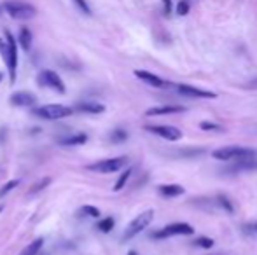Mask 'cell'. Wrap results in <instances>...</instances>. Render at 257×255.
Instances as JSON below:
<instances>
[{"label": "cell", "mask_w": 257, "mask_h": 255, "mask_svg": "<svg viewBox=\"0 0 257 255\" xmlns=\"http://www.w3.org/2000/svg\"><path fill=\"white\" fill-rule=\"evenodd\" d=\"M114 226H116V220H114L112 217H105L102 218V220L98 222V226H96V229L102 232H110L114 229Z\"/></svg>", "instance_id": "603a6c76"}, {"label": "cell", "mask_w": 257, "mask_h": 255, "mask_svg": "<svg viewBox=\"0 0 257 255\" xmlns=\"http://www.w3.org/2000/svg\"><path fill=\"white\" fill-rule=\"evenodd\" d=\"M163 7H165V14L170 16L171 12V0H163Z\"/></svg>", "instance_id": "4dcf8cb0"}, {"label": "cell", "mask_w": 257, "mask_h": 255, "mask_svg": "<svg viewBox=\"0 0 257 255\" xmlns=\"http://www.w3.org/2000/svg\"><path fill=\"white\" fill-rule=\"evenodd\" d=\"M76 108L79 112H84V114H102V112H105V105L98 104V102H77Z\"/></svg>", "instance_id": "2e32d148"}, {"label": "cell", "mask_w": 257, "mask_h": 255, "mask_svg": "<svg viewBox=\"0 0 257 255\" xmlns=\"http://www.w3.org/2000/svg\"><path fill=\"white\" fill-rule=\"evenodd\" d=\"M37 82H39V86L51 88V90L58 91L60 94H65V91H67L65 82L62 80V77L56 72H53V70H42L37 76Z\"/></svg>", "instance_id": "ba28073f"}, {"label": "cell", "mask_w": 257, "mask_h": 255, "mask_svg": "<svg viewBox=\"0 0 257 255\" xmlns=\"http://www.w3.org/2000/svg\"><path fill=\"white\" fill-rule=\"evenodd\" d=\"M135 76H137L140 80H144V82H147L149 86H152V88H166L168 86L166 80H163L161 77L154 76V74L147 72V70H135Z\"/></svg>", "instance_id": "5bb4252c"}, {"label": "cell", "mask_w": 257, "mask_h": 255, "mask_svg": "<svg viewBox=\"0 0 257 255\" xmlns=\"http://www.w3.org/2000/svg\"><path fill=\"white\" fill-rule=\"evenodd\" d=\"M128 164L126 156H121V158H110V159H102L98 162H93L88 166L89 172L93 173H102V175H109V173H116L121 168Z\"/></svg>", "instance_id": "8992f818"}, {"label": "cell", "mask_w": 257, "mask_h": 255, "mask_svg": "<svg viewBox=\"0 0 257 255\" xmlns=\"http://www.w3.org/2000/svg\"><path fill=\"white\" fill-rule=\"evenodd\" d=\"M159 194L165 198H177L182 196L185 192V189L178 184H165V186H159Z\"/></svg>", "instance_id": "e0dca14e"}, {"label": "cell", "mask_w": 257, "mask_h": 255, "mask_svg": "<svg viewBox=\"0 0 257 255\" xmlns=\"http://www.w3.org/2000/svg\"><path fill=\"white\" fill-rule=\"evenodd\" d=\"M217 204L222 208L226 214H234V206H233V201L226 196V194H219L217 196Z\"/></svg>", "instance_id": "ffe728a7"}, {"label": "cell", "mask_w": 257, "mask_h": 255, "mask_svg": "<svg viewBox=\"0 0 257 255\" xmlns=\"http://www.w3.org/2000/svg\"><path fill=\"white\" fill-rule=\"evenodd\" d=\"M74 4H76L77 7H79L81 12L88 14V16H91V7L88 6V2L86 0H74Z\"/></svg>", "instance_id": "f1b7e54d"}, {"label": "cell", "mask_w": 257, "mask_h": 255, "mask_svg": "<svg viewBox=\"0 0 257 255\" xmlns=\"http://www.w3.org/2000/svg\"><path fill=\"white\" fill-rule=\"evenodd\" d=\"M199 128H201L203 131H224V128L222 126H219V124H215V122H208V121H203V122H199Z\"/></svg>", "instance_id": "d4e9b609"}, {"label": "cell", "mask_w": 257, "mask_h": 255, "mask_svg": "<svg viewBox=\"0 0 257 255\" xmlns=\"http://www.w3.org/2000/svg\"><path fill=\"white\" fill-rule=\"evenodd\" d=\"M152 218H154V210H145L142 212L140 215L133 218V220L128 224V228L124 229V234H123V242H128V240H133L135 236H138L142 231L151 226Z\"/></svg>", "instance_id": "277c9868"}, {"label": "cell", "mask_w": 257, "mask_h": 255, "mask_svg": "<svg viewBox=\"0 0 257 255\" xmlns=\"http://www.w3.org/2000/svg\"><path fill=\"white\" fill-rule=\"evenodd\" d=\"M189 9H191V7H189V4L185 2V0H180V2L177 4V14H178V16H185V14L189 12Z\"/></svg>", "instance_id": "f546056e"}, {"label": "cell", "mask_w": 257, "mask_h": 255, "mask_svg": "<svg viewBox=\"0 0 257 255\" xmlns=\"http://www.w3.org/2000/svg\"><path fill=\"white\" fill-rule=\"evenodd\" d=\"M213 255H226V254H213Z\"/></svg>", "instance_id": "e575fe53"}, {"label": "cell", "mask_w": 257, "mask_h": 255, "mask_svg": "<svg viewBox=\"0 0 257 255\" xmlns=\"http://www.w3.org/2000/svg\"><path fill=\"white\" fill-rule=\"evenodd\" d=\"M81 212L88 215V217H93V218H98L100 215H102V214H100L98 208H96V206H91V204H86V206H83V210H81Z\"/></svg>", "instance_id": "4316f807"}, {"label": "cell", "mask_w": 257, "mask_h": 255, "mask_svg": "<svg viewBox=\"0 0 257 255\" xmlns=\"http://www.w3.org/2000/svg\"><path fill=\"white\" fill-rule=\"evenodd\" d=\"M182 112H187V107H182V105H163V107H152L145 112V116L152 118V116H168V114H182Z\"/></svg>", "instance_id": "4fadbf2b"}, {"label": "cell", "mask_w": 257, "mask_h": 255, "mask_svg": "<svg viewBox=\"0 0 257 255\" xmlns=\"http://www.w3.org/2000/svg\"><path fill=\"white\" fill-rule=\"evenodd\" d=\"M35 118L46 119V121H58V119L70 118L74 114L72 107H65V105H44V107H37L32 110Z\"/></svg>", "instance_id": "5b68a950"}, {"label": "cell", "mask_w": 257, "mask_h": 255, "mask_svg": "<svg viewBox=\"0 0 257 255\" xmlns=\"http://www.w3.org/2000/svg\"><path fill=\"white\" fill-rule=\"evenodd\" d=\"M18 184H20V180H11V182H7L6 186H4L2 189H0V198H4L6 194H9L11 190H13L14 187L18 186Z\"/></svg>", "instance_id": "83f0119b"}, {"label": "cell", "mask_w": 257, "mask_h": 255, "mask_svg": "<svg viewBox=\"0 0 257 255\" xmlns=\"http://www.w3.org/2000/svg\"><path fill=\"white\" fill-rule=\"evenodd\" d=\"M2 7L14 20H32L37 14V9L32 4L23 2V0H7V2L2 4Z\"/></svg>", "instance_id": "3957f363"}, {"label": "cell", "mask_w": 257, "mask_h": 255, "mask_svg": "<svg viewBox=\"0 0 257 255\" xmlns=\"http://www.w3.org/2000/svg\"><path fill=\"white\" fill-rule=\"evenodd\" d=\"M131 173H133V168H128V170H124V172L121 173V176L117 178L116 186H114V190H116V192H119V190L126 186V182H128V178L131 176Z\"/></svg>", "instance_id": "44dd1931"}, {"label": "cell", "mask_w": 257, "mask_h": 255, "mask_svg": "<svg viewBox=\"0 0 257 255\" xmlns=\"http://www.w3.org/2000/svg\"><path fill=\"white\" fill-rule=\"evenodd\" d=\"M192 245H194V246H198V248L210 250L213 245H215V242H213L212 238H208V236H199V238H196L194 242H192Z\"/></svg>", "instance_id": "7402d4cb"}, {"label": "cell", "mask_w": 257, "mask_h": 255, "mask_svg": "<svg viewBox=\"0 0 257 255\" xmlns=\"http://www.w3.org/2000/svg\"><path fill=\"white\" fill-rule=\"evenodd\" d=\"M175 90L178 91L184 96H191V98H217L215 93L206 90H199V88L189 86V84H175Z\"/></svg>", "instance_id": "8fae6325"}, {"label": "cell", "mask_w": 257, "mask_h": 255, "mask_svg": "<svg viewBox=\"0 0 257 255\" xmlns=\"http://www.w3.org/2000/svg\"><path fill=\"white\" fill-rule=\"evenodd\" d=\"M9 102L14 107H34L37 104V96L28 93V91H18V93L11 94Z\"/></svg>", "instance_id": "7c38bea8"}, {"label": "cell", "mask_w": 257, "mask_h": 255, "mask_svg": "<svg viewBox=\"0 0 257 255\" xmlns=\"http://www.w3.org/2000/svg\"><path fill=\"white\" fill-rule=\"evenodd\" d=\"M254 228H255V229H254V231H255V232H257V224H255V226H254Z\"/></svg>", "instance_id": "d590c367"}, {"label": "cell", "mask_w": 257, "mask_h": 255, "mask_svg": "<svg viewBox=\"0 0 257 255\" xmlns=\"http://www.w3.org/2000/svg\"><path fill=\"white\" fill-rule=\"evenodd\" d=\"M194 232L191 224H185V222H175V224H168L165 226L163 229L156 231L152 234V238H158V240H163V238H170V236H191Z\"/></svg>", "instance_id": "52a82bcc"}, {"label": "cell", "mask_w": 257, "mask_h": 255, "mask_svg": "<svg viewBox=\"0 0 257 255\" xmlns=\"http://www.w3.org/2000/svg\"><path fill=\"white\" fill-rule=\"evenodd\" d=\"M213 159L217 161H236V159H245V158H257V150L250 147H238V145H231V147H222L212 152Z\"/></svg>", "instance_id": "7a4b0ae2"}, {"label": "cell", "mask_w": 257, "mask_h": 255, "mask_svg": "<svg viewBox=\"0 0 257 255\" xmlns=\"http://www.w3.org/2000/svg\"><path fill=\"white\" fill-rule=\"evenodd\" d=\"M2 10H4V7H2V6H0V14H2Z\"/></svg>", "instance_id": "d6a6232c"}, {"label": "cell", "mask_w": 257, "mask_h": 255, "mask_svg": "<svg viewBox=\"0 0 257 255\" xmlns=\"http://www.w3.org/2000/svg\"><path fill=\"white\" fill-rule=\"evenodd\" d=\"M86 142H88L86 133H72L58 138V145H62V147H77V145H83Z\"/></svg>", "instance_id": "9a60e30c"}, {"label": "cell", "mask_w": 257, "mask_h": 255, "mask_svg": "<svg viewBox=\"0 0 257 255\" xmlns=\"http://www.w3.org/2000/svg\"><path fill=\"white\" fill-rule=\"evenodd\" d=\"M231 164L222 170L224 173H231V175H238V173H250L257 172V158H245L236 159V161H229Z\"/></svg>", "instance_id": "9c48e42d"}, {"label": "cell", "mask_w": 257, "mask_h": 255, "mask_svg": "<svg viewBox=\"0 0 257 255\" xmlns=\"http://www.w3.org/2000/svg\"><path fill=\"white\" fill-rule=\"evenodd\" d=\"M0 54H2L4 62L7 65V70H9L11 82H14L16 80V68H18V48H16V38L7 30H6V40L0 38Z\"/></svg>", "instance_id": "6da1fadb"}, {"label": "cell", "mask_w": 257, "mask_h": 255, "mask_svg": "<svg viewBox=\"0 0 257 255\" xmlns=\"http://www.w3.org/2000/svg\"><path fill=\"white\" fill-rule=\"evenodd\" d=\"M145 130L152 134H158V136L165 138L168 142H178L182 138V131L175 126H168V124H151L145 126Z\"/></svg>", "instance_id": "30bf717a"}, {"label": "cell", "mask_w": 257, "mask_h": 255, "mask_svg": "<svg viewBox=\"0 0 257 255\" xmlns=\"http://www.w3.org/2000/svg\"><path fill=\"white\" fill-rule=\"evenodd\" d=\"M126 138H128V131L124 130H114L110 133V142H114V144H123Z\"/></svg>", "instance_id": "cb8c5ba5"}, {"label": "cell", "mask_w": 257, "mask_h": 255, "mask_svg": "<svg viewBox=\"0 0 257 255\" xmlns=\"http://www.w3.org/2000/svg\"><path fill=\"white\" fill-rule=\"evenodd\" d=\"M128 255H137V252H130V254H128Z\"/></svg>", "instance_id": "1f68e13d"}, {"label": "cell", "mask_w": 257, "mask_h": 255, "mask_svg": "<svg viewBox=\"0 0 257 255\" xmlns=\"http://www.w3.org/2000/svg\"><path fill=\"white\" fill-rule=\"evenodd\" d=\"M42 245H44V240L42 238H37L35 242H32L30 245H27L23 248V252H21L20 255H39V252H41Z\"/></svg>", "instance_id": "d6986e66"}, {"label": "cell", "mask_w": 257, "mask_h": 255, "mask_svg": "<svg viewBox=\"0 0 257 255\" xmlns=\"http://www.w3.org/2000/svg\"><path fill=\"white\" fill-rule=\"evenodd\" d=\"M18 40H20L21 48L25 49V51H30L32 48V32L28 30V28H21L20 30V35H18Z\"/></svg>", "instance_id": "ac0fdd59"}, {"label": "cell", "mask_w": 257, "mask_h": 255, "mask_svg": "<svg viewBox=\"0 0 257 255\" xmlns=\"http://www.w3.org/2000/svg\"><path fill=\"white\" fill-rule=\"evenodd\" d=\"M49 184H51V178H49V176H46V178H42L41 182H37L34 187H32V189H30V194H35V192H39V190L46 189V187H48Z\"/></svg>", "instance_id": "484cf974"}, {"label": "cell", "mask_w": 257, "mask_h": 255, "mask_svg": "<svg viewBox=\"0 0 257 255\" xmlns=\"http://www.w3.org/2000/svg\"><path fill=\"white\" fill-rule=\"evenodd\" d=\"M2 77H4V76H2V74H0V82H2Z\"/></svg>", "instance_id": "836d02e7"}]
</instances>
